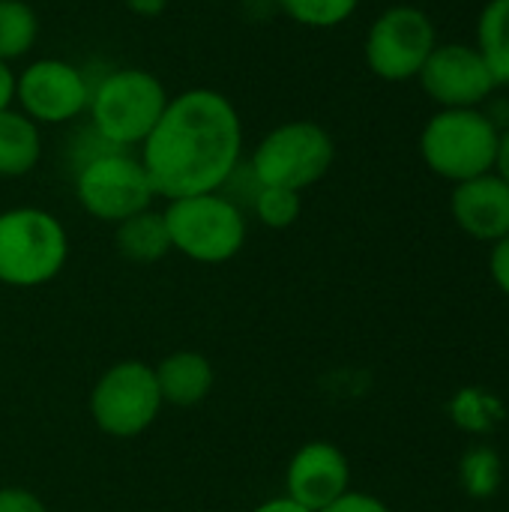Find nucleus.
<instances>
[{"label":"nucleus","mask_w":509,"mask_h":512,"mask_svg":"<svg viewBox=\"0 0 509 512\" xmlns=\"http://www.w3.org/2000/svg\"><path fill=\"white\" fill-rule=\"evenodd\" d=\"M438 45L432 18L420 6L384 9L366 33V66L381 81H411Z\"/></svg>","instance_id":"9"},{"label":"nucleus","mask_w":509,"mask_h":512,"mask_svg":"<svg viewBox=\"0 0 509 512\" xmlns=\"http://www.w3.org/2000/svg\"><path fill=\"white\" fill-rule=\"evenodd\" d=\"M15 105V72L9 63L0 60V111Z\"/></svg>","instance_id":"25"},{"label":"nucleus","mask_w":509,"mask_h":512,"mask_svg":"<svg viewBox=\"0 0 509 512\" xmlns=\"http://www.w3.org/2000/svg\"><path fill=\"white\" fill-rule=\"evenodd\" d=\"M462 477H465V489L471 495H492L498 489V456L489 450H477L471 456H465L462 465Z\"/></svg>","instance_id":"21"},{"label":"nucleus","mask_w":509,"mask_h":512,"mask_svg":"<svg viewBox=\"0 0 509 512\" xmlns=\"http://www.w3.org/2000/svg\"><path fill=\"white\" fill-rule=\"evenodd\" d=\"M114 246L123 258L135 264H153L162 261L171 252V237L165 228V216L156 210H141L123 222H117Z\"/></svg>","instance_id":"16"},{"label":"nucleus","mask_w":509,"mask_h":512,"mask_svg":"<svg viewBox=\"0 0 509 512\" xmlns=\"http://www.w3.org/2000/svg\"><path fill=\"white\" fill-rule=\"evenodd\" d=\"M417 78L429 99L441 108H480L498 90V81L480 48L465 42L435 45Z\"/></svg>","instance_id":"11"},{"label":"nucleus","mask_w":509,"mask_h":512,"mask_svg":"<svg viewBox=\"0 0 509 512\" xmlns=\"http://www.w3.org/2000/svg\"><path fill=\"white\" fill-rule=\"evenodd\" d=\"M78 204L99 222H123L141 210H150L156 192L138 156L108 147L90 156L75 177Z\"/></svg>","instance_id":"7"},{"label":"nucleus","mask_w":509,"mask_h":512,"mask_svg":"<svg viewBox=\"0 0 509 512\" xmlns=\"http://www.w3.org/2000/svg\"><path fill=\"white\" fill-rule=\"evenodd\" d=\"M477 48L498 87H509V0H489L477 21Z\"/></svg>","instance_id":"17"},{"label":"nucleus","mask_w":509,"mask_h":512,"mask_svg":"<svg viewBox=\"0 0 509 512\" xmlns=\"http://www.w3.org/2000/svg\"><path fill=\"white\" fill-rule=\"evenodd\" d=\"M252 512H312V510L300 507L297 501H291V498L285 495V498H273V501H267V504L255 507V510H252Z\"/></svg>","instance_id":"28"},{"label":"nucleus","mask_w":509,"mask_h":512,"mask_svg":"<svg viewBox=\"0 0 509 512\" xmlns=\"http://www.w3.org/2000/svg\"><path fill=\"white\" fill-rule=\"evenodd\" d=\"M69 258V237L57 216L42 207H12L0 213V282L9 288H39L51 282Z\"/></svg>","instance_id":"4"},{"label":"nucleus","mask_w":509,"mask_h":512,"mask_svg":"<svg viewBox=\"0 0 509 512\" xmlns=\"http://www.w3.org/2000/svg\"><path fill=\"white\" fill-rule=\"evenodd\" d=\"M252 207H255V216H258L261 225H267L273 231H282V228H291L300 219L303 201H300V192L279 189V186H258Z\"/></svg>","instance_id":"20"},{"label":"nucleus","mask_w":509,"mask_h":512,"mask_svg":"<svg viewBox=\"0 0 509 512\" xmlns=\"http://www.w3.org/2000/svg\"><path fill=\"white\" fill-rule=\"evenodd\" d=\"M450 207L456 225L474 240L498 243L509 237V183L495 171L456 183Z\"/></svg>","instance_id":"13"},{"label":"nucleus","mask_w":509,"mask_h":512,"mask_svg":"<svg viewBox=\"0 0 509 512\" xmlns=\"http://www.w3.org/2000/svg\"><path fill=\"white\" fill-rule=\"evenodd\" d=\"M39 39V15L27 0H0V60L12 63L33 51Z\"/></svg>","instance_id":"18"},{"label":"nucleus","mask_w":509,"mask_h":512,"mask_svg":"<svg viewBox=\"0 0 509 512\" xmlns=\"http://www.w3.org/2000/svg\"><path fill=\"white\" fill-rule=\"evenodd\" d=\"M138 159L168 201L219 192L243 159V117L225 93L189 87L168 99Z\"/></svg>","instance_id":"1"},{"label":"nucleus","mask_w":509,"mask_h":512,"mask_svg":"<svg viewBox=\"0 0 509 512\" xmlns=\"http://www.w3.org/2000/svg\"><path fill=\"white\" fill-rule=\"evenodd\" d=\"M129 6V12L141 15V18H156L168 9V0H123Z\"/></svg>","instance_id":"26"},{"label":"nucleus","mask_w":509,"mask_h":512,"mask_svg":"<svg viewBox=\"0 0 509 512\" xmlns=\"http://www.w3.org/2000/svg\"><path fill=\"white\" fill-rule=\"evenodd\" d=\"M336 159L333 135L315 120H288L273 126L252 150L249 168L258 186L303 192L327 177Z\"/></svg>","instance_id":"5"},{"label":"nucleus","mask_w":509,"mask_h":512,"mask_svg":"<svg viewBox=\"0 0 509 512\" xmlns=\"http://www.w3.org/2000/svg\"><path fill=\"white\" fill-rule=\"evenodd\" d=\"M285 486L291 501L321 512L351 489V465L339 447L327 441H309L294 453Z\"/></svg>","instance_id":"12"},{"label":"nucleus","mask_w":509,"mask_h":512,"mask_svg":"<svg viewBox=\"0 0 509 512\" xmlns=\"http://www.w3.org/2000/svg\"><path fill=\"white\" fill-rule=\"evenodd\" d=\"M162 405L156 372L141 360L114 363L90 393V417L111 438H135L147 432Z\"/></svg>","instance_id":"8"},{"label":"nucleus","mask_w":509,"mask_h":512,"mask_svg":"<svg viewBox=\"0 0 509 512\" xmlns=\"http://www.w3.org/2000/svg\"><path fill=\"white\" fill-rule=\"evenodd\" d=\"M273 3L285 18L309 30H333L345 24L360 6V0H273Z\"/></svg>","instance_id":"19"},{"label":"nucleus","mask_w":509,"mask_h":512,"mask_svg":"<svg viewBox=\"0 0 509 512\" xmlns=\"http://www.w3.org/2000/svg\"><path fill=\"white\" fill-rule=\"evenodd\" d=\"M321 512H390V507L372 495H363V492H345L342 498H336L330 507H324Z\"/></svg>","instance_id":"23"},{"label":"nucleus","mask_w":509,"mask_h":512,"mask_svg":"<svg viewBox=\"0 0 509 512\" xmlns=\"http://www.w3.org/2000/svg\"><path fill=\"white\" fill-rule=\"evenodd\" d=\"M171 249L198 264H225L246 243L243 210L222 192L174 198L162 210Z\"/></svg>","instance_id":"6"},{"label":"nucleus","mask_w":509,"mask_h":512,"mask_svg":"<svg viewBox=\"0 0 509 512\" xmlns=\"http://www.w3.org/2000/svg\"><path fill=\"white\" fill-rule=\"evenodd\" d=\"M165 84L138 66H123L108 72L96 87H90V123L96 135L117 150L141 147L168 105Z\"/></svg>","instance_id":"2"},{"label":"nucleus","mask_w":509,"mask_h":512,"mask_svg":"<svg viewBox=\"0 0 509 512\" xmlns=\"http://www.w3.org/2000/svg\"><path fill=\"white\" fill-rule=\"evenodd\" d=\"M42 159V132L18 108L0 111V177H24Z\"/></svg>","instance_id":"15"},{"label":"nucleus","mask_w":509,"mask_h":512,"mask_svg":"<svg viewBox=\"0 0 509 512\" xmlns=\"http://www.w3.org/2000/svg\"><path fill=\"white\" fill-rule=\"evenodd\" d=\"M153 372H156L162 402L177 405V408H192V405L204 402L216 381L210 360L198 351H177V354L165 357Z\"/></svg>","instance_id":"14"},{"label":"nucleus","mask_w":509,"mask_h":512,"mask_svg":"<svg viewBox=\"0 0 509 512\" xmlns=\"http://www.w3.org/2000/svg\"><path fill=\"white\" fill-rule=\"evenodd\" d=\"M15 105L36 126H63L87 111L90 81L72 60L39 57L15 75Z\"/></svg>","instance_id":"10"},{"label":"nucleus","mask_w":509,"mask_h":512,"mask_svg":"<svg viewBox=\"0 0 509 512\" xmlns=\"http://www.w3.org/2000/svg\"><path fill=\"white\" fill-rule=\"evenodd\" d=\"M489 270H492V279L498 282V288L509 294V237L495 243L492 258H489Z\"/></svg>","instance_id":"24"},{"label":"nucleus","mask_w":509,"mask_h":512,"mask_svg":"<svg viewBox=\"0 0 509 512\" xmlns=\"http://www.w3.org/2000/svg\"><path fill=\"white\" fill-rule=\"evenodd\" d=\"M495 174L504 177L509 183V126L501 129V141H498V159H495Z\"/></svg>","instance_id":"27"},{"label":"nucleus","mask_w":509,"mask_h":512,"mask_svg":"<svg viewBox=\"0 0 509 512\" xmlns=\"http://www.w3.org/2000/svg\"><path fill=\"white\" fill-rule=\"evenodd\" d=\"M0 512H48V507L33 492L6 486V489H0Z\"/></svg>","instance_id":"22"},{"label":"nucleus","mask_w":509,"mask_h":512,"mask_svg":"<svg viewBox=\"0 0 509 512\" xmlns=\"http://www.w3.org/2000/svg\"><path fill=\"white\" fill-rule=\"evenodd\" d=\"M501 126L480 108H441L420 135V156L438 177L465 183L495 171Z\"/></svg>","instance_id":"3"}]
</instances>
